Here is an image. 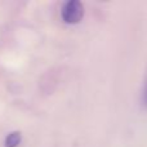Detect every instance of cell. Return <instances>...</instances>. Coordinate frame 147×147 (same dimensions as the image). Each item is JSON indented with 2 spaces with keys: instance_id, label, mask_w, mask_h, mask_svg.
Listing matches in <instances>:
<instances>
[{
  "instance_id": "obj_3",
  "label": "cell",
  "mask_w": 147,
  "mask_h": 147,
  "mask_svg": "<svg viewBox=\"0 0 147 147\" xmlns=\"http://www.w3.org/2000/svg\"><path fill=\"white\" fill-rule=\"evenodd\" d=\"M142 103H143V106H145V107H147V76H146V80H145V86H143Z\"/></svg>"
},
{
  "instance_id": "obj_1",
  "label": "cell",
  "mask_w": 147,
  "mask_h": 147,
  "mask_svg": "<svg viewBox=\"0 0 147 147\" xmlns=\"http://www.w3.org/2000/svg\"><path fill=\"white\" fill-rule=\"evenodd\" d=\"M84 16V7L79 0H69L61 8V17L66 23H78Z\"/></svg>"
},
{
  "instance_id": "obj_2",
  "label": "cell",
  "mask_w": 147,
  "mask_h": 147,
  "mask_svg": "<svg viewBox=\"0 0 147 147\" xmlns=\"http://www.w3.org/2000/svg\"><path fill=\"white\" fill-rule=\"evenodd\" d=\"M21 142V134L18 132L9 133L5 138V147H17Z\"/></svg>"
}]
</instances>
